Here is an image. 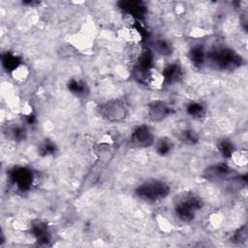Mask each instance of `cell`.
Returning a JSON list of instances; mask_svg holds the SVG:
<instances>
[{"instance_id": "16", "label": "cell", "mask_w": 248, "mask_h": 248, "mask_svg": "<svg viewBox=\"0 0 248 248\" xmlns=\"http://www.w3.org/2000/svg\"><path fill=\"white\" fill-rule=\"evenodd\" d=\"M5 134L7 138L16 140V141H20L25 140L26 138V130L23 126L20 125H11L7 127L5 130Z\"/></svg>"}, {"instance_id": "14", "label": "cell", "mask_w": 248, "mask_h": 248, "mask_svg": "<svg viewBox=\"0 0 248 248\" xmlns=\"http://www.w3.org/2000/svg\"><path fill=\"white\" fill-rule=\"evenodd\" d=\"M2 65L7 71L13 73L22 66L20 57L12 52H6L2 55Z\"/></svg>"}, {"instance_id": "21", "label": "cell", "mask_w": 248, "mask_h": 248, "mask_svg": "<svg viewBox=\"0 0 248 248\" xmlns=\"http://www.w3.org/2000/svg\"><path fill=\"white\" fill-rule=\"evenodd\" d=\"M180 140L186 144H196L199 141V135L192 129H186L181 132Z\"/></svg>"}, {"instance_id": "9", "label": "cell", "mask_w": 248, "mask_h": 248, "mask_svg": "<svg viewBox=\"0 0 248 248\" xmlns=\"http://www.w3.org/2000/svg\"><path fill=\"white\" fill-rule=\"evenodd\" d=\"M232 172L231 168L225 163H219L208 167L204 170V177L210 181H219L227 178Z\"/></svg>"}, {"instance_id": "11", "label": "cell", "mask_w": 248, "mask_h": 248, "mask_svg": "<svg viewBox=\"0 0 248 248\" xmlns=\"http://www.w3.org/2000/svg\"><path fill=\"white\" fill-rule=\"evenodd\" d=\"M30 232L33 237L40 245H47L50 241V234L46 223L42 221H35L30 226Z\"/></svg>"}, {"instance_id": "20", "label": "cell", "mask_w": 248, "mask_h": 248, "mask_svg": "<svg viewBox=\"0 0 248 248\" xmlns=\"http://www.w3.org/2000/svg\"><path fill=\"white\" fill-rule=\"evenodd\" d=\"M230 159H232L236 166H239V167L246 166L248 162V154L246 149H240V150L235 149Z\"/></svg>"}, {"instance_id": "3", "label": "cell", "mask_w": 248, "mask_h": 248, "mask_svg": "<svg viewBox=\"0 0 248 248\" xmlns=\"http://www.w3.org/2000/svg\"><path fill=\"white\" fill-rule=\"evenodd\" d=\"M207 61L220 70H233L238 68L242 63L241 56L229 47L217 48L211 52H207Z\"/></svg>"}, {"instance_id": "5", "label": "cell", "mask_w": 248, "mask_h": 248, "mask_svg": "<svg viewBox=\"0 0 248 248\" xmlns=\"http://www.w3.org/2000/svg\"><path fill=\"white\" fill-rule=\"evenodd\" d=\"M10 179L16 189L23 192L29 190L33 185L34 174L30 169L22 166H16L10 170Z\"/></svg>"}, {"instance_id": "18", "label": "cell", "mask_w": 248, "mask_h": 248, "mask_svg": "<svg viewBox=\"0 0 248 248\" xmlns=\"http://www.w3.org/2000/svg\"><path fill=\"white\" fill-rule=\"evenodd\" d=\"M154 49L161 55H170L172 52L171 44L167 40H157L154 42Z\"/></svg>"}, {"instance_id": "1", "label": "cell", "mask_w": 248, "mask_h": 248, "mask_svg": "<svg viewBox=\"0 0 248 248\" xmlns=\"http://www.w3.org/2000/svg\"><path fill=\"white\" fill-rule=\"evenodd\" d=\"M170 192V186L159 179H147L141 182L136 188V196L148 202H155L161 201L169 196Z\"/></svg>"}, {"instance_id": "19", "label": "cell", "mask_w": 248, "mask_h": 248, "mask_svg": "<svg viewBox=\"0 0 248 248\" xmlns=\"http://www.w3.org/2000/svg\"><path fill=\"white\" fill-rule=\"evenodd\" d=\"M217 148H218L219 152L222 154V156L225 157V158H231L232 154L235 150V147H234L233 143L229 140H222L218 143Z\"/></svg>"}, {"instance_id": "17", "label": "cell", "mask_w": 248, "mask_h": 248, "mask_svg": "<svg viewBox=\"0 0 248 248\" xmlns=\"http://www.w3.org/2000/svg\"><path fill=\"white\" fill-rule=\"evenodd\" d=\"M187 113L195 118V119H202L205 115V108L202 103L199 102H191L186 107Z\"/></svg>"}, {"instance_id": "13", "label": "cell", "mask_w": 248, "mask_h": 248, "mask_svg": "<svg viewBox=\"0 0 248 248\" xmlns=\"http://www.w3.org/2000/svg\"><path fill=\"white\" fill-rule=\"evenodd\" d=\"M190 59L196 67H202L207 61V52L202 46H194L189 52Z\"/></svg>"}, {"instance_id": "7", "label": "cell", "mask_w": 248, "mask_h": 248, "mask_svg": "<svg viewBox=\"0 0 248 248\" xmlns=\"http://www.w3.org/2000/svg\"><path fill=\"white\" fill-rule=\"evenodd\" d=\"M147 113L152 122H161L172 113V108L163 100H153L148 105Z\"/></svg>"}, {"instance_id": "23", "label": "cell", "mask_w": 248, "mask_h": 248, "mask_svg": "<svg viewBox=\"0 0 248 248\" xmlns=\"http://www.w3.org/2000/svg\"><path fill=\"white\" fill-rule=\"evenodd\" d=\"M246 239H247V229H246V226H243L242 228H240L232 236V242H242V241H244Z\"/></svg>"}, {"instance_id": "22", "label": "cell", "mask_w": 248, "mask_h": 248, "mask_svg": "<svg viewBox=\"0 0 248 248\" xmlns=\"http://www.w3.org/2000/svg\"><path fill=\"white\" fill-rule=\"evenodd\" d=\"M56 152V146L51 141H45L40 146V154L42 156H48L53 155Z\"/></svg>"}, {"instance_id": "2", "label": "cell", "mask_w": 248, "mask_h": 248, "mask_svg": "<svg viewBox=\"0 0 248 248\" xmlns=\"http://www.w3.org/2000/svg\"><path fill=\"white\" fill-rule=\"evenodd\" d=\"M202 200L195 194H183L174 202V213L176 217L184 222L189 223L194 220L196 213L202 207Z\"/></svg>"}, {"instance_id": "15", "label": "cell", "mask_w": 248, "mask_h": 248, "mask_svg": "<svg viewBox=\"0 0 248 248\" xmlns=\"http://www.w3.org/2000/svg\"><path fill=\"white\" fill-rule=\"evenodd\" d=\"M155 143V149L158 155L168 156L173 149V142L170 138L162 137Z\"/></svg>"}, {"instance_id": "12", "label": "cell", "mask_w": 248, "mask_h": 248, "mask_svg": "<svg viewBox=\"0 0 248 248\" xmlns=\"http://www.w3.org/2000/svg\"><path fill=\"white\" fill-rule=\"evenodd\" d=\"M69 91L77 97H85L88 95L89 88L87 84L79 78H71L67 85Z\"/></svg>"}, {"instance_id": "6", "label": "cell", "mask_w": 248, "mask_h": 248, "mask_svg": "<svg viewBox=\"0 0 248 248\" xmlns=\"http://www.w3.org/2000/svg\"><path fill=\"white\" fill-rule=\"evenodd\" d=\"M130 144L136 148H146L154 144V135L148 125H140L137 127L131 134L129 139Z\"/></svg>"}, {"instance_id": "10", "label": "cell", "mask_w": 248, "mask_h": 248, "mask_svg": "<svg viewBox=\"0 0 248 248\" xmlns=\"http://www.w3.org/2000/svg\"><path fill=\"white\" fill-rule=\"evenodd\" d=\"M161 74L165 84H174L183 78V70L177 63L168 64Z\"/></svg>"}, {"instance_id": "4", "label": "cell", "mask_w": 248, "mask_h": 248, "mask_svg": "<svg viewBox=\"0 0 248 248\" xmlns=\"http://www.w3.org/2000/svg\"><path fill=\"white\" fill-rule=\"evenodd\" d=\"M100 115L109 122H118L126 118L128 106L125 100L113 99L101 104L98 107Z\"/></svg>"}, {"instance_id": "8", "label": "cell", "mask_w": 248, "mask_h": 248, "mask_svg": "<svg viewBox=\"0 0 248 248\" xmlns=\"http://www.w3.org/2000/svg\"><path fill=\"white\" fill-rule=\"evenodd\" d=\"M119 8L134 18L141 19L145 16L147 8L141 1H121L119 2Z\"/></svg>"}]
</instances>
